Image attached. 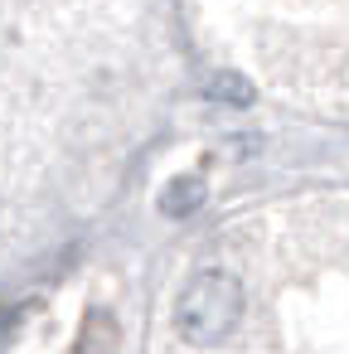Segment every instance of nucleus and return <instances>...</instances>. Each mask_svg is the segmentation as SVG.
Returning <instances> with one entry per match:
<instances>
[{
  "mask_svg": "<svg viewBox=\"0 0 349 354\" xmlns=\"http://www.w3.org/2000/svg\"><path fill=\"white\" fill-rule=\"evenodd\" d=\"M209 97L214 102H233V107H247L252 102V88L238 78V73H218V78H209Z\"/></svg>",
  "mask_w": 349,
  "mask_h": 354,
  "instance_id": "4",
  "label": "nucleus"
},
{
  "mask_svg": "<svg viewBox=\"0 0 349 354\" xmlns=\"http://www.w3.org/2000/svg\"><path fill=\"white\" fill-rule=\"evenodd\" d=\"M204 180L199 175H180V180H170L165 189H160V209L170 214V218H185V214H194L199 204H204Z\"/></svg>",
  "mask_w": 349,
  "mask_h": 354,
  "instance_id": "2",
  "label": "nucleus"
},
{
  "mask_svg": "<svg viewBox=\"0 0 349 354\" xmlns=\"http://www.w3.org/2000/svg\"><path fill=\"white\" fill-rule=\"evenodd\" d=\"M73 354H117V320H107V315H93Z\"/></svg>",
  "mask_w": 349,
  "mask_h": 354,
  "instance_id": "3",
  "label": "nucleus"
},
{
  "mask_svg": "<svg viewBox=\"0 0 349 354\" xmlns=\"http://www.w3.org/2000/svg\"><path fill=\"white\" fill-rule=\"evenodd\" d=\"M243 320V286L233 272L223 267H204L189 277V286L175 301V330L185 344L194 349H214L223 344Z\"/></svg>",
  "mask_w": 349,
  "mask_h": 354,
  "instance_id": "1",
  "label": "nucleus"
}]
</instances>
